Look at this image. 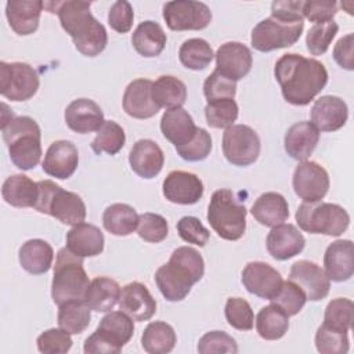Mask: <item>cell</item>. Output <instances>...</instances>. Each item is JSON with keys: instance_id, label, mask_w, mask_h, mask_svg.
<instances>
[{"instance_id": "1", "label": "cell", "mask_w": 354, "mask_h": 354, "mask_svg": "<svg viewBox=\"0 0 354 354\" xmlns=\"http://www.w3.org/2000/svg\"><path fill=\"white\" fill-rule=\"evenodd\" d=\"M274 76L285 101L296 106L308 105L328 83V71L322 62L295 53L279 57Z\"/></svg>"}, {"instance_id": "2", "label": "cell", "mask_w": 354, "mask_h": 354, "mask_svg": "<svg viewBox=\"0 0 354 354\" xmlns=\"http://www.w3.org/2000/svg\"><path fill=\"white\" fill-rule=\"evenodd\" d=\"M53 4L62 29L72 37L73 44L80 54L95 57L105 50L108 44V33L105 26L93 17L90 1L68 0Z\"/></svg>"}, {"instance_id": "3", "label": "cell", "mask_w": 354, "mask_h": 354, "mask_svg": "<svg viewBox=\"0 0 354 354\" xmlns=\"http://www.w3.org/2000/svg\"><path fill=\"white\" fill-rule=\"evenodd\" d=\"M205 272V261L199 252L189 246L173 250L169 261L155 272V282L167 301L184 300L194 283L199 282Z\"/></svg>"}, {"instance_id": "4", "label": "cell", "mask_w": 354, "mask_h": 354, "mask_svg": "<svg viewBox=\"0 0 354 354\" xmlns=\"http://www.w3.org/2000/svg\"><path fill=\"white\" fill-rule=\"evenodd\" d=\"M10 159L21 170L36 167L41 158V133L35 119L15 116L1 127Z\"/></svg>"}, {"instance_id": "5", "label": "cell", "mask_w": 354, "mask_h": 354, "mask_svg": "<svg viewBox=\"0 0 354 354\" xmlns=\"http://www.w3.org/2000/svg\"><path fill=\"white\" fill-rule=\"evenodd\" d=\"M90 281L83 267V257L73 254L68 248L58 250L51 282V299L59 306L66 301L84 300Z\"/></svg>"}, {"instance_id": "6", "label": "cell", "mask_w": 354, "mask_h": 354, "mask_svg": "<svg viewBox=\"0 0 354 354\" xmlns=\"http://www.w3.org/2000/svg\"><path fill=\"white\" fill-rule=\"evenodd\" d=\"M246 207L231 189H217L210 198L207 221L225 241H238L246 231Z\"/></svg>"}, {"instance_id": "7", "label": "cell", "mask_w": 354, "mask_h": 354, "mask_svg": "<svg viewBox=\"0 0 354 354\" xmlns=\"http://www.w3.org/2000/svg\"><path fill=\"white\" fill-rule=\"evenodd\" d=\"M37 185L39 196L35 205L37 212L50 214L68 225H76L84 221L86 205L77 194L62 189L51 180H41Z\"/></svg>"}, {"instance_id": "8", "label": "cell", "mask_w": 354, "mask_h": 354, "mask_svg": "<svg viewBox=\"0 0 354 354\" xmlns=\"http://www.w3.org/2000/svg\"><path fill=\"white\" fill-rule=\"evenodd\" d=\"M296 221L306 232L339 236L348 228L350 216L336 203L303 202L296 210Z\"/></svg>"}, {"instance_id": "9", "label": "cell", "mask_w": 354, "mask_h": 354, "mask_svg": "<svg viewBox=\"0 0 354 354\" xmlns=\"http://www.w3.org/2000/svg\"><path fill=\"white\" fill-rule=\"evenodd\" d=\"M304 29L303 21H281L277 18H266L260 21L252 30V47L261 53H270L278 48L293 46L301 36Z\"/></svg>"}, {"instance_id": "10", "label": "cell", "mask_w": 354, "mask_h": 354, "mask_svg": "<svg viewBox=\"0 0 354 354\" xmlns=\"http://www.w3.org/2000/svg\"><path fill=\"white\" fill-rule=\"evenodd\" d=\"M37 72L25 62H0V93L11 101H28L39 90Z\"/></svg>"}, {"instance_id": "11", "label": "cell", "mask_w": 354, "mask_h": 354, "mask_svg": "<svg viewBox=\"0 0 354 354\" xmlns=\"http://www.w3.org/2000/svg\"><path fill=\"white\" fill-rule=\"evenodd\" d=\"M221 145L225 159L239 167L254 163L261 149L257 133L246 124H232L225 129Z\"/></svg>"}, {"instance_id": "12", "label": "cell", "mask_w": 354, "mask_h": 354, "mask_svg": "<svg viewBox=\"0 0 354 354\" xmlns=\"http://www.w3.org/2000/svg\"><path fill=\"white\" fill-rule=\"evenodd\" d=\"M163 19L171 30H201L210 24L212 11L202 1H167L163 6Z\"/></svg>"}, {"instance_id": "13", "label": "cell", "mask_w": 354, "mask_h": 354, "mask_svg": "<svg viewBox=\"0 0 354 354\" xmlns=\"http://www.w3.org/2000/svg\"><path fill=\"white\" fill-rule=\"evenodd\" d=\"M292 185L303 202H321L329 189V176L317 162L303 160L293 171Z\"/></svg>"}, {"instance_id": "14", "label": "cell", "mask_w": 354, "mask_h": 354, "mask_svg": "<svg viewBox=\"0 0 354 354\" xmlns=\"http://www.w3.org/2000/svg\"><path fill=\"white\" fill-rule=\"evenodd\" d=\"M242 285L246 290L260 299L271 300L282 286L281 274L268 263L250 261L242 271Z\"/></svg>"}, {"instance_id": "15", "label": "cell", "mask_w": 354, "mask_h": 354, "mask_svg": "<svg viewBox=\"0 0 354 354\" xmlns=\"http://www.w3.org/2000/svg\"><path fill=\"white\" fill-rule=\"evenodd\" d=\"M214 57L216 71L230 80L238 82L243 79L252 69V51L239 41H227L221 44Z\"/></svg>"}, {"instance_id": "16", "label": "cell", "mask_w": 354, "mask_h": 354, "mask_svg": "<svg viewBox=\"0 0 354 354\" xmlns=\"http://www.w3.org/2000/svg\"><path fill=\"white\" fill-rule=\"evenodd\" d=\"M289 279L303 289L307 300L310 301L325 299L330 289V281L325 271L317 263L310 260H299L293 263Z\"/></svg>"}, {"instance_id": "17", "label": "cell", "mask_w": 354, "mask_h": 354, "mask_svg": "<svg viewBox=\"0 0 354 354\" xmlns=\"http://www.w3.org/2000/svg\"><path fill=\"white\" fill-rule=\"evenodd\" d=\"M165 198L177 205H194L203 196L202 180L189 171L173 170L162 184Z\"/></svg>"}, {"instance_id": "18", "label": "cell", "mask_w": 354, "mask_h": 354, "mask_svg": "<svg viewBox=\"0 0 354 354\" xmlns=\"http://www.w3.org/2000/svg\"><path fill=\"white\" fill-rule=\"evenodd\" d=\"M79 165L76 145L66 140L54 141L46 151L41 167L43 171L58 180L69 178Z\"/></svg>"}, {"instance_id": "19", "label": "cell", "mask_w": 354, "mask_h": 354, "mask_svg": "<svg viewBox=\"0 0 354 354\" xmlns=\"http://www.w3.org/2000/svg\"><path fill=\"white\" fill-rule=\"evenodd\" d=\"M119 308L133 321H148L156 313V300L141 282H130L120 290Z\"/></svg>"}, {"instance_id": "20", "label": "cell", "mask_w": 354, "mask_h": 354, "mask_svg": "<svg viewBox=\"0 0 354 354\" xmlns=\"http://www.w3.org/2000/svg\"><path fill=\"white\" fill-rule=\"evenodd\" d=\"M64 116L68 127L79 134L98 131L105 122L101 106L90 98L73 100L66 106Z\"/></svg>"}, {"instance_id": "21", "label": "cell", "mask_w": 354, "mask_h": 354, "mask_svg": "<svg viewBox=\"0 0 354 354\" xmlns=\"http://www.w3.org/2000/svg\"><path fill=\"white\" fill-rule=\"evenodd\" d=\"M266 245L272 259L285 261L301 253L306 246V238L293 224L282 223L271 228Z\"/></svg>"}, {"instance_id": "22", "label": "cell", "mask_w": 354, "mask_h": 354, "mask_svg": "<svg viewBox=\"0 0 354 354\" xmlns=\"http://www.w3.org/2000/svg\"><path fill=\"white\" fill-rule=\"evenodd\" d=\"M152 84L149 79H136L130 82L123 94V109L134 119H149L159 112V106L152 98Z\"/></svg>"}, {"instance_id": "23", "label": "cell", "mask_w": 354, "mask_h": 354, "mask_svg": "<svg viewBox=\"0 0 354 354\" xmlns=\"http://www.w3.org/2000/svg\"><path fill=\"white\" fill-rule=\"evenodd\" d=\"M325 274L329 281L344 282L354 274V245L350 239L332 242L324 254Z\"/></svg>"}, {"instance_id": "24", "label": "cell", "mask_w": 354, "mask_h": 354, "mask_svg": "<svg viewBox=\"0 0 354 354\" xmlns=\"http://www.w3.org/2000/svg\"><path fill=\"white\" fill-rule=\"evenodd\" d=\"M347 118V104L336 95H322L311 108V123L318 131H336L346 124Z\"/></svg>"}, {"instance_id": "25", "label": "cell", "mask_w": 354, "mask_h": 354, "mask_svg": "<svg viewBox=\"0 0 354 354\" xmlns=\"http://www.w3.org/2000/svg\"><path fill=\"white\" fill-rule=\"evenodd\" d=\"M129 163L137 176L149 180L160 173L165 163V155L155 141L142 138L133 145L129 153Z\"/></svg>"}, {"instance_id": "26", "label": "cell", "mask_w": 354, "mask_h": 354, "mask_svg": "<svg viewBox=\"0 0 354 354\" xmlns=\"http://www.w3.org/2000/svg\"><path fill=\"white\" fill-rule=\"evenodd\" d=\"M44 3L40 0H10L6 4V17L10 28L19 36L37 30Z\"/></svg>"}, {"instance_id": "27", "label": "cell", "mask_w": 354, "mask_h": 354, "mask_svg": "<svg viewBox=\"0 0 354 354\" xmlns=\"http://www.w3.org/2000/svg\"><path fill=\"white\" fill-rule=\"evenodd\" d=\"M319 141V131L307 120L292 124L283 138V147L286 153L295 160H306L315 149Z\"/></svg>"}, {"instance_id": "28", "label": "cell", "mask_w": 354, "mask_h": 354, "mask_svg": "<svg viewBox=\"0 0 354 354\" xmlns=\"http://www.w3.org/2000/svg\"><path fill=\"white\" fill-rule=\"evenodd\" d=\"M102 231L88 223H79L72 225L66 234V248L79 257H94L104 250Z\"/></svg>"}, {"instance_id": "29", "label": "cell", "mask_w": 354, "mask_h": 354, "mask_svg": "<svg viewBox=\"0 0 354 354\" xmlns=\"http://www.w3.org/2000/svg\"><path fill=\"white\" fill-rule=\"evenodd\" d=\"M198 127L192 116L183 108L167 109L160 119V131L163 137L174 147L185 145L192 140Z\"/></svg>"}, {"instance_id": "30", "label": "cell", "mask_w": 354, "mask_h": 354, "mask_svg": "<svg viewBox=\"0 0 354 354\" xmlns=\"http://www.w3.org/2000/svg\"><path fill=\"white\" fill-rule=\"evenodd\" d=\"M250 213L261 225L272 228L288 220V201L278 192H264L254 201Z\"/></svg>"}, {"instance_id": "31", "label": "cell", "mask_w": 354, "mask_h": 354, "mask_svg": "<svg viewBox=\"0 0 354 354\" xmlns=\"http://www.w3.org/2000/svg\"><path fill=\"white\" fill-rule=\"evenodd\" d=\"M18 260L26 272L41 275L51 268L54 250L44 239H29L19 248Z\"/></svg>"}, {"instance_id": "32", "label": "cell", "mask_w": 354, "mask_h": 354, "mask_svg": "<svg viewBox=\"0 0 354 354\" xmlns=\"http://www.w3.org/2000/svg\"><path fill=\"white\" fill-rule=\"evenodd\" d=\"M37 195V183L25 174H12L7 177L1 187L3 199L14 207H35Z\"/></svg>"}, {"instance_id": "33", "label": "cell", "mask_w": 354, "mask_h": 354, "mask_svg": "<svg viewBox=\"0 0 354 354\" xmlns=\"http://www.w3.org/2000/svg\"><path fill=\"white\" fill-rule=\"evenodd\" d=\"M166 41L167 37L163 28L158 22L149 19L141 22L131 36L134 50L145 58L158 57L163 51Z\"/></svg>"}, {"instance_id": "34", "label": "cell", "mask_w": 354, "mask_h": 354, "mask_svg": "<svg viewBox=\"0 0 354 354\" xmlns=\"http://www.w3.org/2000/svg\"><path fill=\"white\" fill-rule=\"evenodd\" d=\"M120 285L109 277H97L90 281L84 303L97 313L111 311L120 297Z\"/></svg>"}, {"instance_id": "35", "label": "cell", "mask_w": 354, "mask_h": 354, "mask_svg": "<svg viewBox=\"0 0 354 354\" xmlns=\"http://www.w3.org/2000/svg\"><path fill=\"white\" fill-rule=\"evenodd\" d=\"M138 214L136 209L127 203H113L104 210V228L116 236H127L137 230Z\"/></svg>"}, {"instance_id": "36", "label": "cell", "mask_w": 354, "mask_h": 354, "mask_svg": "<svg viewBox=\"0 0 354 354\" xmlns=\"http://www.w3.org/2000/svg\"><path fill=\"white\" fill-rule=\"evenodd\" d=\"M152 98L159 108H166V111L181 108L187 100V87L180 79L163 75L152 84Z\"/></svg>"}, {"instance_id": "37", "label": "cell", "mask_w": 354, "mask_h": 354, "mask_svg": "<svg viewBox=\"0 0 354 354\" xmlns=\"http://www.w3.org/2000/svg\"><path fill=\"white\" fill-rule=\"evenodd\" d=\"M289 329V317L274 303L263 307L256 315V330L264 340H278Z\"/></svg>"}, {"instance_id": "38", "label": "cell", "mask_w": 354, "mask_h": 354, "mask_svg": "<svg viewBox=\"0 0 354 354\" xmlns=\"http://www.w3.org/2000/svg\"><path fill=\"white\" fill-rule=\"evenodd\" d=\"M177 343V336L171 325L163 321H153L147 325L141 336V346L149 354L170 353Z\"/></svg>"}, {"instance_id": "39", "label": "cell", "mask_w": 354, "mask_h": 354, "mask_svg": "<svg viewBox=\"0 0 354 354\" xmlns=\"http://www.w3.org/2000/svg\"><path fill=\"white\" fill-rule=\"evenodd\" d=\"M84 300L66 301L58 306V326L71 335H79L90 325L91 313Z\"/></svg>"}, {"instance_id": "40", "label": "cell", "mask_w": 354, "mask_h": 354, "mask_svg": "<svg viewBox=\"0 0 354 354\" xmlns=\"http://www.w3.org/2000/svg\"><path fill=\"white\" fill-rule=\"evenodd\" d=\"M97 330L122 348L133 337L134 322L123 311H111L101 318Z\"/></svg>"}, {"instance_id": "41", "label": "cell", "mask_w": 354, "mask_h": 354, "mask_svg": "<svg viewBox=\"0 0 354 354\" xmlns=\"http://www.w3.org/2000/svg\"><path fill=\"white\" fill-rule=\"evenodd\" d=\"M214 54L210 44L201 37H192L185 40L180 50L178 58L183 66L191 71H202L205 69L213 59Z\"/></svg>"}, {"instance_id": "42", "label": "cell", "mask_w": 354, "mask_h": 354, "mask_svg": "<svg viewBox=\"0 0 354 354\" xmlns=\"http://www.w3.org/2000/svg\"><path fill=\"white\" fill-rule=\"evenodd\" d=\"M126 142V134L120 124L113 120H105L101 129L98 130L95 138L91 141V149L100 153L116 155Z\"/></svg>"}, {"instance_id": "43", "label": "cell", "mask_w": 354, "mask_h": 354, "mask_svg": "<svg viewBox=\"0 0 354 354\" xmlns=\"http://www.w3.org/2000/svg\"><path fill=\"white\" fill-rule=\"evenodd\" d=\"M354 321V304L350 299L337 297L328 303L324 314V324L348 332L353 328Z\"/></svg>"}, {"instance_id": "44", "label": "cell", "mask_w": 354, "mask_h": 354, "mask_svg": "<svg viewBox=\"0 0 354 354\" xmlns=\"http://www.w3.org/2000/svg\"><path fill=\"white\" fill-rule=\"evenodd\" d=\"M239 108L235 100H218L207 102L205 106V118L213 129H228L238 119Z\"/></svg>"}, {"instance_id": "45", "label": "cell", "mask_w": 354, "mask_h": 354, "mask_svg": "<svg viewBox=\"0 0 354 354\" xmlns=\"http://www.w3.org/2000/svg\"><path fill=\"white\" fill-rule=\"evenodd\" d=\"M270 301L277 304L288 317H292L300 313L307 301V297L297 283L288 279L282 282L281 289Z\"/></svg>"}, {"instance_id": "46", "label": "cell", "mask_w": 354, "mask_h": 354, "mask_svg": "<svg viewBox=\"0 0 354 354\" xmlns=\"http://www.w3.org/2000/svg\"><path fill=\"white\" fill-rule=\"evenodd\" d=\"M347 333L322 324L315 333V347L321 354H346L350 348Z\"/></svg>"}, {"instance_id": "47", "label": "cell", "mask_w": 354, "mask_h": 354, "mask_svg": "<svg viewBox=\"0 0 354 354\" xmlns=\"http://www.w3.org/2000/svg\"><path fill=\"white\" fill-rule=\"evenodd\" d=\"M339 30V25L335 21L315 24L310 28L306 36V46L311 55H322L329 48L333 37Z\"/></svg>"}, {"instance_id": "48", "label": "cell", "mask_w": 354, "mask_h": 354, "mask_svg": "<svg viewBox=\"0 0 354 354\" xmlns=\"http://www.w3.org/2000/svg\"><path fill=\"white\" fill-rule=\"evenodd\" d=\"M224 315L230 326L238 330H250L254 325V314L250 304L242 297L227 299Z\"/></svg>"}, {"instance_id": "49", "label": "cell", "mask_w": 354, "mask_h": 354, "mask_svg": "<svg viewBox=\"0 0 354 354\" xmlns=\"http://www.w3.org/2000/svg\"><path fill=\"white\" fill-rule=\"evenodd\" d=\"M137 234L141 239L151 243H159L166 239L169 225L163 216L156 213H142L138 217Z\"/></svg>"}, {"instance_id": "50", "label": "cell", "mask_w": 354, "mask_h": 354, "mask_svg": "<svg viewBox=\"0 0 354 354\" xmlns=\"http://www.w3.org/2000/svg\"><path fill=\"white\" fill-rule=\"evenodd\" d=\"M36 344L37 350L43 354H65L71 350L73 342L66 330L51 328L37 336Z\"/></svg>"}, {"instance_id": "51", "label": "cell", "mask_w": 354, "mask_h": 354, "mask_svg": "<svg viewBox=\"0 0 354 354\" xmlns=\"http://www.w3.org/2000/svg\"><path fill=\"white\" fill-rule=\"evenodd\" d=\"M198 351L201 354H235L238 353V344L228 333L223 330H210L199 339Z\"/></svg>"}, {"instance_id": "52", "label": "cell", "mask_w": 354, "mask_h": 354, "mask_svg": "<svg viewBox=\"0 0 354 354\" xmlns=\"http://www.w3.org/2000/svg\"><path fill=\"white\" fill-rule=\"evenodd\" d=\"M176 151L180 155V158L187 162L203 160L209 156L212 151V137L205 129L198 127L192 140L185 145L176 147Z\"/></svg>"}, {"instance_id": "53", "label": "cell", "mask_w": 354, "mask_h": 354, "mask_svg": "<svg viewBox=\"0 0 354 354\" xmlns=\"http://www.w3.org/2000/svg\"><path fill=\"white\" fill-rule=\"evenodd\" d=\"M203 94L207 102L227 98L234 100L236 94V82L227 79L214 69L203 83Z\"/></svg>"}, {"instance_id": "54", "label": "cell", "mask_w": 354, "mask_h": 354, "mask_svg": "<svg viewBox=\"0 0 354 354\" xmlns=\"http://www.w3.org/2000/svg\"><path fill=\"white\" fill-rule=\"evenodd\" d=\"M177 232L180 238L199 248L205 246L210 238L209 230L194 216H184L177 221Z\"/></svg>"}, {"instance_id": "55", "label": "cell", "mask_w": 354, "mask_h": 354, "mask_svg": "<svg viewBox=\"0 0 354 354\" xmlns=\"http://www.w3.org/2000/svg\"><path fill=\"white\" fill-rule=\"evenodd\" d=\"M134 11L129 1H115L108 11V24L118 33H127L133 26Z\"/></svg>"}, {"instance_id": "56", "label": "cell", "mask_w": 354, "mask_h": 354, "mask_svg": "<svg viewBox=\"0 0 354 354\" xmlns=\"http://www.w3.org/2000/svg\"><path fill=\"white\" fill-rule=\"evenodd\" d=\"M337 12V3L333 0H308L303 1V18L310 22L321 24L333 21Z\"/></svg>"}, {"instance_id": "57", "label": "cell", "mask_w": 354, "mask_h": 354, "mask_svg": "<svg viewBox=\"0 0 354 354\" xmlns=\"http://www.w3.org/2000/svg\"><path fill=\"white\" fill-rule=\"evenodd\" d=\"M271 17L281 21H303V1L301 0H285L272 1Z\"/></svg>"}, {"instance_id": "58", "label": "cell", "mask_w": 354, "mask_h": 354, "mask_svg": "<svg viewBox=\"0 0 354 354\" xmlns=\"http://www.w3.org/2000/svg\"><path fill=\"white\" fill-rule=\"evenodd\" d=\"M333 58L339 66L347 71L354 69V35L348 33L337 40L333 47Z\"/></svg>"}, {"instance_id": "59", "label": "cell", "mask_w": 354, "mask_h": 354, "mask_svg": "<svg viewBox=\"0 0 354 354\" xmlns=\"http://www.w3.org/2000/svg\"><path fill=\"white\" fill-rule=\"evenodd\" d=\"M122 348H119L115 343H112L106 336L95 329L86 340L83 346V351L86 354H118Z\"/></svg>"}]
</instances>
